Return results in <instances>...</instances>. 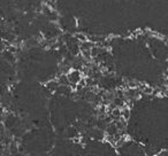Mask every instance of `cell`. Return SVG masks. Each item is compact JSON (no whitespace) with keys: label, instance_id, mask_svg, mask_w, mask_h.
<instances>
[{"label":"cell","instance_id":"277c9868","mask_svg":"<svg viewBox=\"0 0 168 156\" xmlns=\"http://www.w3.org/2000/svg\"><path fill=\"white\" fill-rule=\"evenodd\" d=\"M76 39H78L81 43H85V41H87V37L85 35H82V33H77L76 35Z\"/></svg>","mask_w":168,"mask_h":156},{"label":"cell","instance_id":"8992f818","mask_svg":"<svg viewBox=\"0 0 168 156\" xmlns=\"http://www.w3.org/2000/svg\"><path fill=\"white\" fill-rule=\"evenodd\" d=\"M156 156H159V155H156Z\"/></svg>","mask_w":168,"mask_h":156},{"label":"cell","instance_id":"5b68a950","mask_svg":"<svg viewBox=\"0 0 168 156\" xmlns=\"http://www.w3.org/2000/svg\"><path fill=\"white\" fill-rule=\"evenodd\" d=\"M143 93H144V94H152V93H154V90L150 86H145L144 88H143Z\"/></svg>","mask_w":168,"mask_h":156},{"label":"cell","instance_id":"3957f363","mask_svg":"<svg viewBox=\"0 0 168 156\" xmlns=\"http://www.w3.org/2000/svg\"><path fill=\"white\" fill-rule=\"evenodd\" d=\"M129 116H130V111H129V109H128V108L122 109V118H123L124 121L129 119Z\"/></svg>","mask_w":168,"mask_h":156},{"label":"cell","instance_id":"7a4b0ae2","mask_svg":"<svg viewBox=\"0 0 168 156\" xmlns=\"http://www.w3.org/2000/svg\"><path fill=\"white\" fill-rule=\"evenodd\" d=\"M59 87H60V84H59L58 81H50L48 83L46 84V88L47 90H50V91H58Z\"/></svg>","mask_w":168,"mask_h":156},{"label":"cell","instance_id":"6da1fadb","mask_svg":"<svg viewBox=\"0 0 168 156\" xmlns=\"http://www.w3.org/2000/svg\"><path fill=\"white\" fill-rule=\"evenodd\" d=\"M67 76H68V79L70 81V85H78L80 81H82V74L80 70H71Z\"/></svg>","mask_w":168,"mask_h":156}]
</instances>
